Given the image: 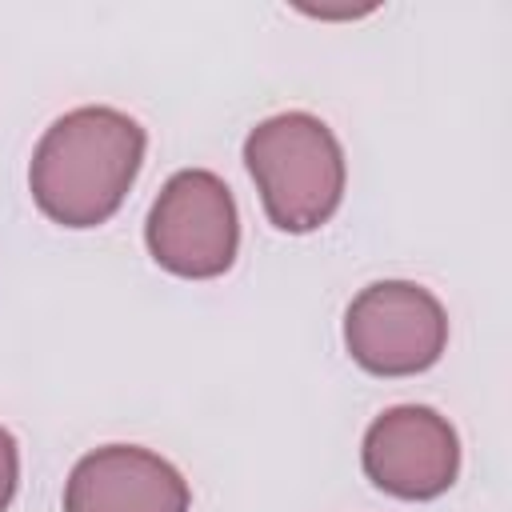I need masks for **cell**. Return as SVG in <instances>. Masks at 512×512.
<instances>
[{
  "mask_svg": "<svg viewBox=\"0 0 512 512\" xmlns=\"http://www.w3.org/2000/svg\"><path fill=\"white\" fill-rule=\"evenodd\" d=\"M144 128L116 108L88 104L64 112L36 144L28 188L36 208L64 228L104 224L128 196L140 160Z\"/></svg>",
  "mask_w": 512,
  "mask_h": 512,
  "instance_id": "1",
  "label": "cell"
},
{
  "mask_svg": "<svg viewBox=\"0 0 512 512\" xmlns=\"http://www.w3.org/2000/svg\"><path fill=\"white\" fill-rule=\"evenodd\" d=\"M244 164L280 232H316L344 200V148L312 112L260 120L244 140Z\"/></svg>",
  "mask_w": 512,
  "mask_h": 512,
  "instance_id": "2",
  "label": "cell"
},
{
  "mask_svg": "<svg viewBox=\"0 0 512 512\" xmlns=\"http://www.w3.org/2000/svg\"><path fill=\"white\" fill-rule=\"evenodd\" d=\"M152 260L184 280L224 276L240 248V220L228 184L208 168L176 172L144 224Z\"/></svg>",
  "mask_w": 512,
  "mask_h": 512,
  "instance_id": "3",
  "label": "cell"
},
{
  "mask_svg": "<svg viewBox=\"0 0 512 512\" xmlns=\"http://www.w3.org/2000/svg\"><path fill=\"white\" fill-rule=\"evenodd\" d=\"M444 344L448 316L412 280H376L344 312V348L372 376H416L440 360Z\"/></svg>",
  "mask_w": 512,
  "mask_h": 512,
  "instance_id": "4",
  "label": "cell"
},
{
  "mask_svg": "<svg viewBox=\"0 0 512 512\" xmlns=\"http://www.w3.org/2000/svg\"><path fill=\"white\" fill-rule=\"evenodd\" d=\"M360 464L380 492L400 500H432L456 484L460 440L436 408L396 404L368 424Z\"/></svg>",
  "mask_w": 512,
  "mask_h": 512,
  "instance_id": "5",
  "label": "cell"
},
{
  "mask_svg": "<svg viewBox=\"0 0 512 512\" xmlns=\"http://www.w3.org/2000/svg\"><path fill=\"white\" fill-rule=\"evenodd\" d=\"M188 480L140 444H104L76 460L64 512H188Z\"/></svg>",
  "mask_w": 512,
  "mask_h": 512,
  "instance_id": "6",
  "label": "cell"
},
{
  "mask_svg": "<svg viewBox=\"0 0 512 512\" xmlns=\"http://www.w3.org/2000/svg\"><path fill=\"white\" fill-rule=\"evenodd\" d=\"M16 484H20V448H16L12 432L0 428V512L12 504Z\"/></svg>",
  "mask_w": 512,
  "mask_h": 512,
  "instance_id": "7",
  "label": "cell"
}]
</instances>
